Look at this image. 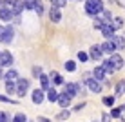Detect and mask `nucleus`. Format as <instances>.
Returning a JSON list of instances; mask_svg holds the SVG:
<instances>
[{
	"instance_id": "f257e3e1",
	"label": "nucleus",
	"mask_w": 125,
	"mask_h": 122,
	"mask_svg": "<svg viewBox=\"0 0 125 122\" xmlns=\"http://www.w3.org/2000/svg\"><path fill=\"white\" fill-rule=\"evenodd\" d=\"M85 11L91 16L100 15V13H103V2L102 0H87L85 2Z\"/></svg>"
},
{
	"instance_id": "f03ea898",
	"label": "nucleus",
	"mask_w": 125,
	"mask_h": 122,
	"mask_svg": "<svg viewBox=\"0 0 125 122\" xmlns=\"http://www.w3.org/2000/svg\"><path fill=\"white\" fill-rule=\"evenodd\" d=\"M63 93H67L69 97H74V95H78V93H83V89H82V86L80 84H74V82H69V84H65V91Z\"/></svg>"
},
{
	"instance_id": "7ed1b4c3",
	"label": "nucleus",
	"mask_w": 125,
	"mask_h": 122,
	"mask_svg": "<svg viewBox=\"0 0 125 122\" xmlns=\"http://www.w3.org/2000/svg\"><path fill=\"white\" fill-rule=\"evenodd\" d=\"M27 88H29L27 78H18V80H16V95H18V97H24V95L27 93Z\"/></svg>"
},
{
	"instance_id": "20e7f679",
	"label": "nucleus",
	"mask_w": 125,
	"mask_h": 122,
	"mask_svg": "<svg viewBox=\"0 0 125 122\" xmlns=\"http://www.w3.org/2000/svg\"><path fill=\"white\" fill-rule=\"evenodd\" d=\"M85 86H87L89 91H93V93H100L102 91V84L96 78H85Z\"/></svg>"
},
{
	"instance_id": "39448f33",
	"label": "nucleus",
	"mask_w": 125,
	"mask_h": 122,
	"mask_svg": "<svg viewBox=\"0 0 125 122\" xmlns=\"http://www.w3.org/2000/svg\"><path fill=\"white\" fill-rule=\"evenodd\" d=\"M109 60H111V64L114 66L116 71H118V69H122V68H123V64H125V62H123V58H122L120 55H116V53H114V55H111V56H109Z\"/></svg>"
},
{
	"instance_id": "423d86ee",
	"label": "nucleus",
	"mask_w": 125,
	"mask_h": 122,
	"mask_svg": "<svg viewBox=\"0 0 125 122\" xmlns=\"http://www.w3.org/2000/svg\"><path fill=\"white\" fill-rule=\"evenodd\" d=\"M102 47V51H103V53H105V55H114V51H116V47H114V44H113V40H107V42H103V44L100 46Z\"/></svg>"
},
{
	"instance_id": "0eeeda50",
	"label": "nucleus",
	"mask_w": 125,
	"mask_h": 122,
	"mask_svg": "<svg viewBox=\"0 0 125 122\" xmlns=\"http://www.w3.org/2000/svg\"><path fill=\"white\" fill-rule=\"evenodd\" d=\"M13 64V55L9 53V51H4L2 55H0V66H11Z\"/></svg>"
},
{
	"instance_id": "6e6552de",
	"label": "nucleus",
	"mask_w": 125,
	"mask_h": 122,
	"mask_svg": "<svg viewBox=\"0 0 125 122\" xmlns=\"http://www.w3.org/2000/svg\"><path fill=\"white\" fill-rule=\"evenodd\" d=\"M49 18H51V22H60L62 20V13H60V7H51V11H49Z\"/></svg>"
},
{
	"instance_id": "1a4fd4ad",
	"label": "nucleus",
	"mask_w": 125,
	"mask_h": 122,
	"mask_svg": "<svg viewBox=\"0 0 125 122\" xmlns=\"http://www.w3.org/2000/svg\"><path fill=\"white\" fill-rule=\"evenodd\" d=\"M102 55H103V51H102L100 46H93L91 49H89V56H91L93 60H100Z\"/></svg>"
},
{
	"instance_id": "9d476101",
	"label": "nucleus",
	"mask_w": 125,
	"mask_h": 122,
	"mask_svg": "<svg viewBox=\"0 0 125 122\" xmlns=\"http://www.w3.org/2000/svg\"><path fill=\"white\" fill-rule=\"evenodd\" d=\"M71 100H73V98L69 97L67 93H62V95H58V104H60L62 108H65V109H67L69 106H71Z\"/></svg>"
},
{
	"instance_id": "9b49d317",
	"label": "nucleus",
	"mask_w": 125,
	"mask_h": 122,
	"mask_svg": "<svg viewBox=\"0 0 125 122\" xmlns=\"http://www.w3.org/2000/svg\"><path fill=\"white\" fill-rule=\"evenodd\" d=\"M102 35L111 40V38L114 37V27H113V24H105V26H103V27H102Z\"/></svg>"
},
{
	"instance_id": "f8f14e48",
	"label": "nucleus",
	"mask_w": 125,
	"mask_h": 122,
	"mask_svg": "<svg viewBox=\"0 0 125 122\" xmlns=\"http://www.w3.org/2000/svg\"><path fill=\"white\" fill-rule=\"evenodd\" d=\"M111 40H113V44H114L116 49H123V47H125V38L122 37V35H114Z\"/></svg>"
},
{
	"instance_id": "ddd939ff",
	"label": "nucleus",
	"mask_w": 125,
	"mask_h": 122,
	"mask_svg": "<svg viewBox=\"0 0 125 122\" xmlns=\"http://www.w3.org/2000/svg\"><path fill=\"white\" fill-rule=\"evenodd\" d=\"M13 11L9 9V7H2V9H0V18L2 20H6V22H9V20H13Z\"/></svg>"
},
{
	"instance_id": "4468645a",
	"label": "nucleus",
	"mask_w": 125,
	"mask_h": 122,
	"mask_svg": "<svg viewBox=\"0 0 125 122\" xmlns=\"http://www.w3.org/2000/svg\"><path fill=\"white\" fill-rule=\"evenodd\" d=\"M33 102L34 104H42L44 102V91L42 89H34L33 91Z\"/></svg>"
},
{
	"instance_id": "2eb2a0df",
	"label": "nucleus",
	"mask_w": 125,
	"mask_h": 122,
	"mask_svg": "<svg viewBox=\"0 0 125 122\" xmlns=\"http://www.w3.org/2000/svg\"><path fill=\"white\" fill-rule=\"evenodd\" d=\"M102 68H103V71H105L107 75H113V73L116 71V69H114V66H113V64H111V60H109V58H107V60H103Z\"/></svg>"
},
{
	"instance_id": "dca6fc26",
	"label": "nucleus",
	"mask_w": 125,
	"mask_h": 122,
	"mask_svg": "<svg viewBox=\"0 0 125 122\" xmlns=\"http://www.w3.org/2000/svg\"><path fill=\"white\" fill-rule=\"evenodd\" d=\"M4 78H6V80H11V82H15L16 78H18V73H16V69H7V71L4 73Z\"/></svg>"
},
{
	"instance_id": "f3484780",
	"label": "nucleus",
	"mask_w": 125,
	"mask_h": 122,
	"mask_svg": "<svg viewBox=\"0 0 125 122\" xmlns=\"http://www.w3.org/2000/svg\"><path fill=\"white\" fill-rule=\"evenodd\" d=\"M93 75H94V78H96V80H98V82H100V80H103V78H105V75H107V73H105V71H103V68L100 66V68H94V71H93Z\"/></svg>"
},
{
	"instance_id": "a211bd4d",
	"label": "nucleus",
	"mask_w": 125,
	"mask_h": 122,
	"mask_svg": "<svg viewBox=\"0 0 125 122\" xmlns=\"http://www.w3.org/2000/svg\"><path fill=\"white\" fill-rule=\"evenodd\" d=\"M40 84H42V91H44V89L49 91V89H51V86H49V77L44 75V73L40 75Z\"/></svg>"
},
{
	"instance_id": "6ab92c4d",
	"label": "nucleus",
	"mask_w": 125,
	"mask_h": 122,
	"mask_svg": "<svg viewBox=\"0 0 125 122\" xmlns=\"http://www.w3.org/2000/svg\"><path fill=\"white\" fill-rule=\"evenodd\" d=\"M116 97H122V95L125 93V80H120L118 84H116V89H114Z\"/></svg>"
},
{
	"instance_id": "aec40b11",
	"label": "nucleus",
	"mask_w": 125,
	"mask_h": 122,
	"mask_svg": "<svg viewBox=\"0 0 125 122\" xmlns=\"http://www.w3.org/2000/svg\"><path fill=\"white\" fill-rule=\"evenodd\" d=\"M13 35H15V31H13V27H11V26H9V27H6V35H4V40H2V42L9 44V42L13 40Z\"/></svg>"
},
{
	"instance_id": "412c9836",
	"label": "nucleus",
	"mask_w": 125,
	"mask_h": 122,
	"mask_svg": "<svg viewBox=\"0 0 125 122\" xmlns=\"http://www.w3.org/2000/svg\"><path fill=\"white\" fill-rule=\"evenodd\" d=\"M102 20H103V24H113V15H111V11H105V9H103Z\"/></svg>"
},
{
	"instance_id": "4be33fe9",
	"label": "nucleus",
	"mask_w": 125,
	"mask_h": 122,
	"mask_svg": "<svg viewBox=\"0 0 125 122\" xmlns=\"http://www.w3.org/2000/svg\"><path fill=\"white\" fill-rule=\"evenodd\" d=\"M47 98H49L51 102H58V93H56L54 88H51L49 91H47Z\"/></svg>"
},
{
	"instance_id": "5701e85b",
	"label": "nucleus",
	"mask_w": 125,
	"mask_h": 122,
	"mask_svg": "<svg viewBox=\"0 0 125 122\" xmlns=\"http://www.w3.org/2000/svg\"><path fill=\"white\" fill-rule=\"evenodd\" d=\"M6 91L7 93H16V84L15 82H11V80H6Z\"/></svg>"
},
{
	"instance_id": "b1692460",
	"label": "nucleus",
	"mask_w": 125,
	"mask_h": 122,
	"mask_svg": "<svg viewBox=\"0 0 125 122\" xmlns=\"http://www.w3.org/2000/svg\"><path fill=\"white\" fill-rule=\"evenodd\" d=\"M22 9H24V2H16L15 4V7H13V15H15V16H18L20 15V13H22Z\"/></svg>"
},
{
	"instance_id": "393cba45",
	"label": "nucleus",
	"mask_w": 125,
	"mask_h": 122,
	"mask_svg": "<svg viewBox=\"0 0 125 122\" xmlns=\"http://www.w3.org/2000/svg\"><path fill=\"white\" fill-rule=\"evenodd\" d=\"M24 2V7L25 9H34L36 7V4H38V0H22Z\"/></svg>"
},
{
	"instance_id": "a878e982",
	"label": "nucleus",
	"mask_w": 125,
	"mask_h": 122,
	"mask_svg": "<svg viewBox=\"0 0 125 122\" xmlns=\"http://www.w3.org/2000/svg\"><path fill=\"white\" fill-rule=\"evenodd\" d=\"M51 78H53V82H54V84H56V86H60V84H63V78L60 77V75H58L56 71H53V73H51Z\"/></svg>"
},
{
	"instance_id": "bb28decb",
	"label": "nucleus",
	"mask_w": 125,
	"mask_h": 122,
	"mask_svg": "<svg viewBox=\"0 0 125 122\" xmlns=\"http://www.w3.org/2000/svg\"><path fill=\"white\" fill-rule=\"evenodd\" d=\"M69 117H71V111H69V109H63V111H60L58 115H56V119H58V120H67Z\"/></svg>"
},
{
	"instance_id": "cd10ccee",
	"label": "nucleus",
	"mask_w": 125,
	"mask_h": 122,
	"mask_svg": "<svg viewBox=\"0 0 125 122\" xmlns=\"http://www.w3.org/2000/svg\"><path fill=\"white\" fill-rule=\"evenodd\" d=\"M113 27H114V29L123 27V18H120V16H118V18H114V20H113Z\"/></svg>"
},
{
	"instance_id": "c85d7f7f",
	"label": "nucleus",
	"mask_w": 125,
	"mask_h": 122,
	"mask_svg": "<svg viewBox=\"0 0 125 122\" xmlns=\"http://www.w3.org/2000/svg\"><path fill=\"white\" fill-rule=\"evenodd\" d=\"M103 26H105V24H103V20L98 18V16H94V29H100V31H102Z\"/></svg>"
},
{
	"instance_id": "c756f323",
	"label": "nucleus",
	"mask_w": 125,
	"mask_h": 122,
	"mask_svg": "<svg viewBox=\"0 0 125 122\" xmlns=\"http://www.w3.org/2000/svg\"><path fill=\"white\" fill-rule=\"evenodd\" d=\"M105 106H109V108H113V104H114V97H103V100H102Z\"/></svg>"
},
{
	"instance_id": "7c9ffc66",
	"label": "nucleus",
	"mask_w": 125,
	"mask_h": 122,
	"mask_svg": "<svg viewBox=\"0 0 125 122\" xmlns=\"http://www.w3.org/2000/svg\"><path fill=\"white\" fill-rule=\"evenodd\" d=\"M13 122H27V119H25V115H24V113H18V115H15Z\"/></svg>"
},
{
	"instance_id": "2f4dec72",
	"label": "nucleus",
	"mask_w": 125,
	"mask_h": 122,
	"mask_svg": "<svg viewBox=\"0 0 125 122\" xmlns=\"http://www.w3.org/2000/svg\"><path fill=\"white\" fill-rule=\"evenodd\" d=\"M65 69H67V71H74V69H76V64L73 62V60H67V62H65Z\"/></svg>"
},
{
	"instance_id": "473e14b6",
	"label": "nucleus",
	"mask_w": 125,
	"mask_h": 122,
	"mask_svg": "<svg viewBox=\"0 0 125 122\" xmlns=\"http://www.w3.org/2000/svg\"><path fill=\"white\" fill-rule=\"evenodd\" d=\"M122 108H114V109L113 111H111V117H113V119H116V117H120V115H122Z\"/></svg>"
},
{
	"instance_id": "72a5a7b5",
	"label": "nucleus",
	"mask_w": 125,
	"mask_h": 122,
	"mask_svg": "<svg viewBox=\"0 0 125 122\" xmlns=\"http://www.w3.org/2000/svg\"><path fill=\"white\" fill-rule=\"evenodd\" d=\"M51 2H53V6H54V7H62V6H65L67 0H51Z\"/></svg>"
},
{
	"instance_id": "f704fd0d",
	"label": "nucleus",
	"mask_w": 125,
	"mask_h": 122,
	"mask_svg": "<svg viewBox=\"0 0 125 122\" xmlns=\"http://www.w3.org/2000/svg\"><path fill=\"white\" fill-rule=\"evenodd\" d=\"M78 60L85 62V60H89V55H87V53H83V51H80V53H78Z\"/></svg>"
},
{
	"instance_id": "c9c22d12",
	"label": "nucleus",
	"mask_w": 125,
	"mask_h": 122,
	"mask_svg": "<svg viewBox=\"0 0 125 122\" xmlns=\"http://www.w3.org/2000/svg\"><path fill=\"white\" fill-rule=\"evenodd\" d=\"M102 122H113V117H111L109 113H103L102 115Z\"/></svg>"
},
{
	"instance_id": "e433bc0d",
	"label": "nucleus",
	"mask_w": 125,
	"mask_h": 122,
	"mask_svg": "<svg viewBox=\"0 0 125 122\" xmlns=\"http://www.w3.org/2000/svg\"><path fill=\"white\" fill-rule=\"evenodd\" d=\"M16 2H18V0H6V7H9V9H13Z\"/></svg>"
},
{
	"instance_id": "4c0bfd02",
	"label": "nucleus",
	"mask_w": 125,
	"mask_h": 122,
	"mask_svg": "<svg viewBox=\"0 0 125 122\" xmlns=\"http://www.w3.org/2000/svg\"><path fill=\"white\" fill-rule=\"evenodd\" d=\"M0 102H11V104H16L15 100H11L9 97H4V95H0Z\"/></svg>"
},
{
	"instance_id": "58836bf2",
	"label": "nucleus",
	"mask_w": 125,
	"mask_h": 122,
	"mask_svg": "<svg viewBox=\"0 0 125 122\" xmlns=\"http://www.w3.org/2000/svg\"><path fill=\"white\" fill-rule=\"evenodd\" d=\"M34 11H36L38 15H42V13H44V7H42V4H40V2L36 4V7H34Z\"/></svg>"
},
{
	"instance_id": "ea45409f",
	"label": "nucleus",
	"mask_w": 125,
	"mask_h": 122,
	"mask_svg": "<svg viewBox=\"0 0 125 122\" xmlns=\"http://www.w3.org/2000/svg\"><path fill=\"white\" fill-rule=\"evenodd\" d=\"M7 120H9V117H7L4 111H0V122H7Z\"/></svg>"
},
{
	"instance_id": "a19ab883",
	"label": "nucleus",
	"mask_w": 125,
	"mask_h": 122,
	"mask_svg": "<svg viewBox=\"0 0 125 122\" xmlns=\"http://www.w3.org/2000/svg\"><path fill=\"white\" fill-rule=\"evenodd\" d=\"M33 75L40 78V75H42V69H40V68H33Z\"/></svg>"
},
{
	"instance_id": "79ce46f5",
	"label": "nucleus",
	"mask_w": 125,
	"mask_h": 122,
	"mask_svg": "<svg viewBox=\"0 0 125 122\" xmlns=\"http://www.w3.org/2000/svg\"><path fill=\"white\" fill-rule=\"evenodd\" d=\"M4 35H6V27H2V26H0V42L4 40Z\"/></svg>"
},
{
	"instance_id": "37998d69",
	"label": "nucleus",
	"mask_w": 125,
	"mask_h": 122,
	"mask_svg": "<svg viewBox=\"0 0 125 122\" xmlns=\"http://www.w3.org/2000/svg\"><path fill=\"white\" fill-rule=\"evenodd\" d=\"M38 122H51V120L45 119V117H38Z\"/></svg>"
},
{
	"instance_id": "c03bdc74",
	"label": "nucleus",
	"mask_w": 125,
	"mask_h": 122,
	"mask_svg": "<svg viewBox=\"0 0 125 122\" xmlns=\"http://www.w3.org/2000/svg\"><path fill=\"white\" fill-rule=\"evenodd\" d=\"M82 108H85V104H83V102H82V104H78V106H76V108H74V109H76V111H80V109H82Z\"/></svg>"
},
{
	"instance_id": "a18cd8bd",
	"label": "nucleus",
	"mask_w": 125,
	"mask_h": 122,
	"mask_svg": "<svg viewBox=\"0 0 125 122\" xmlns=\"http://www.w3.org/2000/svg\"><path fill=\"white\" fill-rule=\"evenodd\" d=\"M116 2H118V4H120L122 7H125V0H116Z\"/></svg>"
},
{
	"instance_id": "49530a36",
	"label": "nucleus",
	"mask_w": 125,
	"mask_h": 122,
	"mask_svg": "<svg viewBox=\"0 0 125 122\" xmlns=\"http://www.w3.org/2000/svg\"><path fill=\"white\" fill-rule=\"evenodd\" d=\"M4 77V73H2V66H0V78H2Z\"/></svg>"
},
{
	"instance_id": "de8ad7c7",
	"label": "nucleus",
	"mask_w": 125,
	"mask_h": 122,
	"mask_svg": "<svg viewBox=\"0 0 125 122\" xmlns=\"http://www.w3.org/2000/svg\"><path fill=\"white\" fill-rule=\"evenodd\" d=\"M122 109H123V111H125V104H123V106H122Z\"/></svg>"
},
{
	"instance_id": "09e8293b",
	"label": "nucleus",
	"mask_w": 125,
	"mask_h": 122,
	"mask_svg": "<svg viewBox=\"0 0 125 122\" xmlns=\"http://www.w3.org/2000/svg\"><path fill=\"white\" fill-rule=\"evenodd\" d=\"M27 122H31V120H27Z\"/></svg>"
},
{
	"instance_id": "8fccbe9b",
	"label": "nucleus",
	"mask_w": 125,
	"mask_h": 122,
	"mask_svg": "<svg viewBox=\"0 0 125 122\" xmlns=\"http://www.w3.org/2000/svg\"><path fill=\"white\" fill-rule=\"evenodd\" d=\"M0 55H2V53H0Z\"/></svg>"
}]
</instances>
